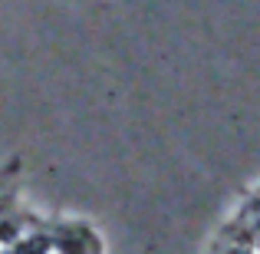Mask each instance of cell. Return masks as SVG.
<instances>
[{"instance_id":"6da1fadb","label":"cell","mask_w":260,"mask_h":254,"mask_svg":"<svg viewBox=\"0 0 260 254\" xmlns=\"http://www.w3.org/2000/svg\"><path fill=\"white\" fill-rule=\"evenodd\" d=\"M53 248H56V254H99L95 238L89 235L86 228H79V224L59 231V235L53 238Z\"/></svg>"},{"instance_id":"7a4b0ae2","label":"cell","mask_w":260,"mask_h":254,"mask_svg":"<svg viewBox=\"0 0 260 254\" xmlns=\"http://www.w3.org/2000/svg\"><path fill=\"white\" fill-rule=\"evenodd\" d=\"M13 254H56L50 235H23L13 244Z\"/></svg>"},{"instance_id":"3957f363","label":"cell","mask_w":260,"mask_h":254,"mask_svg":"<svg viewBox=\"0 0 260 254\" xmlns=\"http://www.w3.org/2000/svg\"><path fill=\"white\" fill-rule=\"evenodd\" d=\"M23 235H26V221H20L17 215H0V244L13 248Z\"/></svg>"}]
</instances>
